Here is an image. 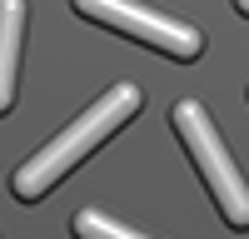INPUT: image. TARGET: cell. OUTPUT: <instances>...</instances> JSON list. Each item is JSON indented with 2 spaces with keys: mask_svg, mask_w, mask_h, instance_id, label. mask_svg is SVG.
<instances>
[{
  "mask_svg": "<svg viewBox=\"0 0 249 239\" xmlns=\"http://www.w3.org/2000/svg\"><path fill=\"white\" fill-rule=\"evenodd\" d=\"M140 85H110L105 95L95 100V105L80 115V120H70L65 130H60L45 150H35L25 165H20L15 174H10V194L20 199V205H35V199H45L60 179H65L85 154H95L105 139L124 125V120H135V110H140Z\"/></svg>",
  "mask_w": 249,
  "mask_h": 239,
  "instance_id": "obj_1",
  "label": "cell"
},
{
  "mask_svg": "<svg viewBox=\"0 0 249 239\" xmlns=\"http://www.w3.org/2000/svg\"><path fill=\"white\" fill-rule=\"evenodd\" d=\"M170 120H175V135L184 139V150H190V159H195L199 179L210 185L224 224L230 229H249V185H244L239 165L230 159V145L219 139L210 110H204L199 100H179V105L170 110Z\"/></svg>",
  "mask_w": 249,
  "mask_h": 239,
  "instance_id": "obj_2",
  "label": "cell"
},
{
  "mask_svg": "<svg viewBox=\"0 0 249 239\" xmlns=\"http://www.w3.org/2000/svg\"><path fill=\"white\" fill-rule=\"evenodd\" d=\"M70 5L85 20H95V25L120 30V35H130V40H140V45H150L170 60H199L204 55V35L195 25H184V20L164 15V10H144L135 0H70Z\"/></svg>",
  "mask_w": 249,
  "mask_h": 239,
  "instance_id": "obj_3",
  "label": "cell"
},
{
  "mask_svg": "<svg viewBox=\"0 0 249 239\" xmlns=\"http://www.w3.org/2000/svg\"><path fill=\"white\" fill-rule=\"evenodd\" d=\"M20 50H25V0H0V115L15 105Z\"/></svg>",
  "mask_w": 249,
  "mask_h": 239,
  "instance_id": "obj_4",
  "label": "cell"
},
{
  "mask_svg": "<svg viewBox=\"0 0 249 239\" xmlns=\"http://www.w3.org/2000/svg\"><path fill=\"white\" fill-rule=\"evenodd\" d=\"M75 239H144V234L124 229L120 219L100 214V209H80V214H75Z\"/></svg>",
  "mask_w": 249,
  "mask_h": 239,
  "instance_id": "obj_5",
  "label": "cell"
},
{
  "mask_svg": "<svg viewBox=\"0 0 249 239\" xmlns=\"http://www.w3.org/2000/svg\"><path fill=\"white\" fill-rule=\"evenodd\" d=\"M234 10H239V15H249V0H234Z\"/></svg>",
  "mask_w": 249,
  "mask_h": 239,
  "instance_id": "obj_6",
  "label": "cell"
}]
</instances>
